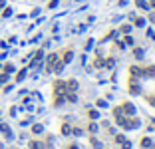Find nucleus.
<instances>
[{
  "label": "nucleus",
  "instance_id": "f257e3e1",
  "mask_svg": "<svg viewBox=\"0 0 155 149\" xmlns=\"http://www.w3.org/2000/svg\"><path fill=\"white\" fill-rule=\"evenodd\" d=\"M123 110H125V113H129V115H131V113H135V108H133L131 104H125V106H123Z\"/></svg>",
  "mask_w": 155,
  "mask_h": 149
},
{
  "label": "nucleus",
  "instance_id": "f03ea898",
  "mask_svg": "<svg viewBox=\"0 0 155 149\" xmlns=\"http://www.w3.org/2000/svg\"><path fill=\"white\" fill-rule=\"evenodd\" d=\"M26 78V70H22V72H18V76H16V82H22Z\"/></svg>",
  "mask_w": 155,
  "mask_h": 149
},
{
  "label": "nucleus",
  "instance_id": "7ed1b4c3",
  "mask_svg": "<svg viewBox=\"0 0 155 149\" xmlns=\"http://www.w3.org/2000/svg\"><path fill=\"white\" fill-rule=\"evenodd\" d=\"M32 131H34V133H42V125H34Z\"/></svg>",
  "mask_w": 155,
  "mask_h": 149
},
{
  "label": "nucleus",
  "instance_id": "20e7f679",
  "mask_svg": "<svg viewBox=\"0 0 155 149\" xmlns=\"http://www.w3.org/2000/svg\"><path fill=\"white\" fill-rule=\"evenodd\" d=\"M10 14H12V10H10V8H6V10H4V12H2V16H4V18H8V16H10Z\"/></svg>",
  "mask_w": 155,
  "mask_h": 149
},
{
  "label": "nucleus",
  "instance_id": "39448f33",
  "mask_svg": "<svg viewBox=\"0 0 155 149\" xmlns=\"http://www.w3.org/2000/svg\"><path fill=\"white\" fill-rule=\"evenodd\" d=\"M70 131H72V129H70V125H64V127H62V133H66V135H68Z\"/></svg>",
  "mask_w": 155,
  "mask_h": 149
},
{
  "label": "nucleus",
  "instance_id": "423d86ee",
  "mask_svg": "<svg viewBox=\"0 0 155 149\" xmlns=\"http://www.w3.org/2000/svg\"><path fill=\"white\" fill-rule=\"evenodd\" d=\"M141 145H143V147H149V145H151V141H149V139H147V137H145V139H143V141H141Z\"/></svg>",
  "mask_w": 155,
  "mask_h": 149
},
{
  "label": "nucleus",
  "instance_id": "0eeeda50",
  "mask_svg": "<svg viewBox=\"0 0 155 149\" xmlns=\"http://www.w3.org/2000/svg\"><path fill=\"white\" fill-rule=\"evenodd\" d=\"M6 82H8V76L2 74V76H0V84H6Z\"/></svg>",
  "mask_w": 155,
  "mask_h": 149
},
{
  "label": "nucleus",
  "instance_id": "6e6552de",
  "mask_svg": "<svg viewBox=\"0 0 155 149\" xmlns=\"http://www.w3.org/2000/svg\"><path fill=\"white\" fill-rule=\"evenodd\" d=\"M70 60H72V52H68V54H66V58H64V62H66V64H68V62H70Z\"/></svg>",
  "mask_w": 155,
  "mask_h": 149
},
{
  "label": "nucleus",
  "instance_id": "1a4fd4ad",
  "mask_svg": "<svg viewBox=\"0 0 155 149\" xmlns=\"http://www.w3.org/2000/svg\"><path fill=\"white\" fill-rule=\"evenodd\" d=\"M4 4H6V2H4V0H0V8H4Z\"/></svg>",
  "mask_w": 155,
  "mask_h": 149
},
{
  "label": "nucleus",
  "instance_id": "9d476101",
  "mask_svg": "<svg viewBox=\"0 0 155 149\" xmlns=\"http://www.w3.org/2000/svg\"><path fill=\"white\" fill-rule=\"evenodd\" d=\"M70 149H78V145H72V147H70Z\"/></svg>",
  "mask_w": 155,
  "mask_h": 149
}]
</instances>
